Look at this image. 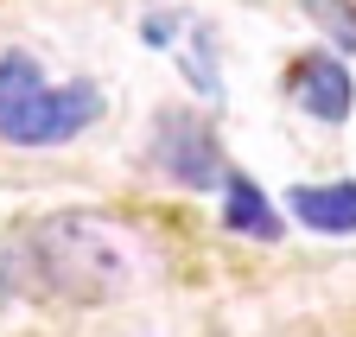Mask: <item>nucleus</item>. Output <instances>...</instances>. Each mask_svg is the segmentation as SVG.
<instances>
[{
	"label": "nucleus",
	"instance_id": "nucleus-5",
	"mask_svg": "<svg viewBox=\"0 0 356 337\" xmlns=\"http://www.w3.org/2000/svg\"><path fill=\"white\" fill-rule=\"evenodd\" d=\"M286 204H293V217L305 229H325V236L356 229V185H299Z\"/></svg>",
	"mask_w": 356,
	"mask_h": 337
},
{
	"label": "nucleus",
	"instance_id": "nucleus-8",
	"mask_svg": "<svg viewBox=\"0 0 356 337\" xmlns=\"http://www.w3.org/2000/svg\"><path fill=\"white\" fill-rule=\"evenodd\" d=\"M172 38V13H159V19H147V45H165Z\"/></svg>",
	"mask_w": 356,
	"mask_h": 337
},
{
	"label": "nucleus",
	"instance_id": "nucleus-7",
	"mask_svg": "<svg viewBox=\"0 0 356 337\" xmlns=\"http://www.w3.org/2000/svg\"><path fill=\"white\" fill-rule=\"evenodd\" d=\"M299 7L318 19V26L337 38L343 51H356V7H350V0H299Z\"/></svg>",
	"mask_w": 356,
	"mask_h": 337
},
{
	"label": "nucleus",
	"instance_id": "nucleus-6",
	"mask_svg": "<svg viewBox=\"0 0 356 337\" xmlns=\"http://www.w3.org/2000/svg\"><path fill=\"white\" fill-rule=\"evenodd\" d=\"M222 191H229V204H222L229 229L261 236V242H274V236H280V217H274V204L261 197V185H248V179H222Z\"/></svg>",
	"mask_w": 356,
	"mask_h": 337
},
{
	"label": "nucleus",
	"instance_id": "nucleus-2",
	"mask_svg": "<svg viewBox=\"0 0 356 337\" xmlns=\"http://www.w3.org/2000/svg\"><path fill=\"white\" fill-rule=\"evenodd\" d=\"M96 115H102V96L89 90V83L51 90L26 51L0 58V140H13V147H58V140L83 134Z\"/></svg>",
	"mask_w": 356,
	"mask_h": 337
},
{
	"label": "nucleus",
	"instance_id": "nucleus-1",
	"mask_svg": "<svg viewBox=\"0 0 356 337\" xmlns=\"http://www.w3.org/2000/svg\"><path fill=\"white\" fill-rule=\"evenodd\" d=\"M13 293H58V299H96V293H115L121 286V255L115 242L96 229V223H44L32 229L7 261H0Z\"/></svg>",
	"mask_w": 356,
	"mask_h": 337
},
{
	"label": "nucleus",
	"instance_id": "nucleus-4",
	"mask_svg": "<svg viewBox=\"0 0 356 337\" xmlns=\"http://www.w3.org/2000/svg\"><path fill=\"white\" fill-rule=\"evenodd\" d=\"M293 96L318 121H343L350 115V70L337 58H299L293 64Z\"/></svg>",
	"mask_w": 356,
	"mask_h": 337
},
{
	"label": "nucleus",
	"instance_id": "nucleus-3",
	"mask_svg": "<svg viewBox=\"0 0 356 337\" xmlns=\"http://www.w3.org/2000/svg\"><path fill=\"white\" fill-rule=\"evenodd\" d=\"M153 165L159 172H172L178 185H216L222 179V147H216V134L204 128L197 115H185V108H165L159 121H153Z\"/></svg>",
	"mask_w": 356,
	"mask_h": 337
}]
</instances>
